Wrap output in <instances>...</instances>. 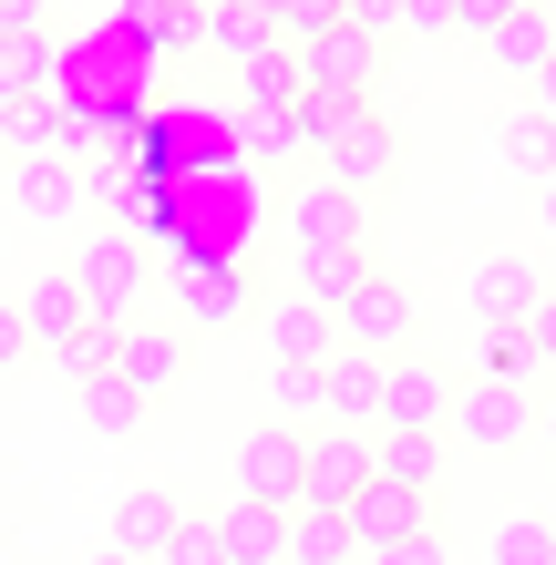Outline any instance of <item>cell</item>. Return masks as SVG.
I'll return each instance as SVG.
<instances>
[{
    "label": "cell",
    "mask_w": 556,
    "mask_h": 565,
    "mask_svg": "<svg viewBox=\"0 0 556 565\" xmlns=\"http://www.w3.org/2000/svg\"><path fill=\"white\" fill-rule=\"evenodd\" d=\"M155 402H145V391L135 381H124V371H93V381H73V422L93 431V443H135V422H145Z\"/></svg>",
    "instance_id": "obj_19"
},
{
    "label": "cell",
    "mask_w": 556,
    "mask_h": 565,
    "mask_svg": "<svg viewBox=\"0 0 556 565\" xmlns=\"http://www.w3.org/2000/svg\"><path fill=\"white\" fill-rule=\"evenodd\" d=\"M258 340H269V360H279V371H319V360L340 350V309H331L319 288H300V278H289V288H269V298H258Z\"/></svg>",
    "instance_id": "obj_3"
},
{
    "label": "cell",
    "mask_w": 556,
    "mask_h": 565,
    "mask_svg": "<svg viewBox=\"0 0 556 565\" xmlns=\"http://www.w3.org/2000/svg\"><path fill=\"white\" fill-rule=\"evenodd\" d=\"M536 298H546V268H536V257L495 247V257L474 268V319H484V329H515V319L536 309Z\"/></svg>",
    "instance_id": "obj_15"
},
{
    "label": "cell",
    "mask_w": 556,
    "mask_h": 565,
    "mask_svg": "<svg viewBox=\"0 0 556 565\" xmlns=\"http://www.w3.org/2000/svg\"><path fill=\"white\" fill-rule=\"evenodd\" d=\"M453 431L474 452H515L536 431V402H526V371H484V381H453Z\"/></svg>",
    "instance_id": "obj_4"
},
{
    "label": "cell",
    "mask_w": 556,
    "mask_h": 565,
    "mask_svg": "<svg viewBox=\"0 0 556 565\" xmlns=\"http://www.w3.org/2000/svg\"><path fill=\"white\" fill-rule=\"evenodd\" d=\"M289 565H361L350 514L340 504H289Z\"/></svg>",
    "instance_id": "obj_23"
},
{
    "label": "cell",
    "mask_w": 556,
    "mask_h": 565,
    "mask_svg": "<svg viewBox=\"0 0 556 565\" xmlns=\"http://www.w3.org/2000/svg\"><path fill=\"white\" fill-rule=\"evenodd\" d=\"M217 535H227V565H289V504L238 493V504L217 514Z\"/></svg>",
    "instance_id": "obj_20"
},
{
    "label": "cell",
    "mask_w": 556,
    "mask_h": 565,
    "mask_svg": "<svg viewBox=\"0 0 556 565\" xmlns=\"http://www.w3.org/2000/svg\"><path fill=\"white\" fill-rule=\"evenodd\" d=\"M42 62H52V31H11V42H0V104H21V93L42 83Z\"/></svg>",
    "instance_id": "obj_33"
},
{
    "label": "cell",
    "mask_w": 556,
    "mask_h": 565,
    "mask_svg": "<svg viewBox=\"0 0 556 565\" xmlns=\"http://www.w3.org/2000/svg\"><path fill=\"white\" fill-rule=\"evenodd\" d=\"M21 319H31V350H42V360H73L93 329H104L73 268H42V278H31V288H21Z\"/></svg>",
    "instance_id": "obj_6"
},
{
    "label": "cell",
    "mask_w": 556,
    "mask_h": 565,
    "mask_svg": "<svg viewBox=\"0 0 556 565\" xmlns=\"http://www.w3.org/2000/svg\"><path fill=\"white\" fill-rule=\"evenodd\" d=\"M484 52H495V73H515V83H526L536 62L556 52V11H546V0H515V11L484 31Z\"/></svg>",
    "instance_id": "obj_22"
},
{
    "label": "cell",
    "mask_w": 556,
    "mask_h": 565,
    "mask_svg": "<svg viewBox=\"0 0 556 565\" xmlns=\"http://www.w3.org/2000/svg\"><path fill=\"white\" fill-rule=\"evenodd\" d=\"M361 565H443V545H433V524H422L402 545H361Z\"/></svg>",
    "instance_id": "obj_38"
},
{
    "label": "cell",
    "mask_w": 556,
    "mask_h": 565,
    "mask_svg": "<svg viewBox=\"0 0 556 565\" xmlns=\"http://www.w3.org/2000/svg\"><path fill=\"white\" fill-rule=\"evenodd\" d=\"M176 535H186V504H176V493L135 483V493H124V504H114V545H124V555L166 565V545H176Z\"/></svg>",
    "instance_id": "obj_18"
},
{
    "label": "cell",
    "mask_w": 556,
    "mask_h": 565,
    "mask_svg": "<svg viewBox=\"0 0 556 565\" xmlns=\"http://www.w3.org/2000/svg\"><path fill=\"white\" fill-rule=\"evenodd\" d=\"M505 11H515V0H453V21H464V31H474V42H484V31H495Z\"/></svg>",
    "instance_id": "obj_40"
},
{
    "label": "cell",
    "mask_w": 556,
    "mask_h": 565,
    "mask_svg": "<svg viewBox=\"0 0 556 565\" xmlns=\"http://www.w3.org/2000/svg\"><path fill=\"white\" fill-rule=\"evenodd\" d=\"M196 0H124V42H145V52H196Z\"/></svg>",
    "instance_id": "obj_26"
},
{
    "label": "cell",
    "mask_w": 556,
    "mask_h": 565,
    "mask_svg": "<svg viewBox=\"0 0 556 565\" xmlns=\"http://www.w3.org/2000/svg\"><path fill=\"white\" fill-rule=\"evenodd\" d=\"M11 31H42V0H0V42Z\"/></svg>",
    "instance_id": "obj_42"
},
{
    "label": "cell",
    "mask_w": 556,
    "mask_h": 565,
    "mask_svg": "<svg viewBox=\"0 0 556 565\" xmlns=\"http://www.w3.org/2000/svg\"><path fill=\"white\" fill-rule=\"evenodd\" d=\"M371 473H381V443H371V431L319 422V431H310V483H300V504H350Z\"/></svg>",
    "instance_id": "obj_8"
},
{
    "label": "cell",
    "mask_w": 556,
    "mask_h": 565,
    "mask_svg": "<svg viewBox=\"0 0 556 565\" xmlns=\"http://www.w3.org/2000/svg\"><path fill=\"white\" fill-rule=\"evenodd\" d=\"M0 145L11 154H93L104 135H93L83 114H62L52 93H21V104H0Z\"/></svg>",
    "instance_id": "obj_11"
},
{
    "label": "cell",
    "mask_w": 556,
    "mask_h": 565,
    "mask_svg": "<svg viewBox=\"0 0 556 565\" xmlns=\"http://www.w3.org/2000/svg\"><path fill=\"white\" fill-rule=\"evenodd\" d=\"M546 431H556V402H546Z\"/></svg>",
    "instance_id": "obj_45"
},
{
    "label": "cell",
    "mask_w": 556,
    "mask_h": 565,
    "mask_svg": "<svg viewBox=\"0 0 556 565\" xmlns=\"http://www.w3.org/2000/svg\"><path fill=\"white\" fill-rule=\"evenodd\" d=\"M248 309H258L248 257H238V268H196L186 278V329H227V319H248Z\"/></svg>",
    "instance_id": "obj_24"
},
{
    "label": "cell",
    "mask_w": 556,
    "mask_h": 565,
    "mask_svg": "<svg viewBox=\"0 0 556 565\" xmlns=\"http://www.w3.org/2000/svg\"><path fill=\"white\" fill-rule=\"evenodd\" d=\"M536 226H546V237H556V175L536 185Z\"/></svg>",
    "instance_id": "obj_43"
},
{
    "label": "cell",
    "mask_w": 556,
    "mask_h": 565,
    "mask_svg": "<svg viewBox=\"0 0 556 565\" xmlns=\"http://www.w3.org/2000/svg\"><path fill=\"white\" fill-rule=\"evenodd\" d=\"M114 371L145 391V402H166V391L186 381V329L176 319H124L114 329Z\"/></svg>",
    "instance_id": "obj_10"
},
{
    "label": "cell",
    "mask_w": 556,
    "mask_h": 565,
    "mask_svg": "<svg viewBox=\"0 0 556 565\" xmlns=\"http://www.w3.org/2000/svg\"><path fill=\"white\" fill-rule=\"evenodd\" d=\"M289 278H300V288H319V298L340 309V298L371 278V257H361V247H331V257H289Z\"/></svg>",
    "instance_id": "obj_30"
},
{
    "label": "cell",
    "mask_w": 556,
    "mask_h": 565,
    "mask_svg": "<svg viewBox=\"0 0 556 565\" xmlns=\"http://www.w3.org/2000/svg\"><path fill=\"white\" fill-rule=\"evenodd\" d=\"M31 360V319H21V298H0V371H21Z\"/></svg>",
    "instance_id": "obj_39"
},
{
    "label": "cell",
    "mask_w": 556,
    "mask_h": 565,
    "mask_svg": "<svg viewBox=\"0 0 556 565\" xmlns=\"http://www.w3.org/2000/svg\"><path fill=\"white\" fill-rule=\"evenodd\" d=\"M402 11H412V0H340V21L371 31V42H391V31H402Z\"/></svg>",
    "instance_id": "obj_37"
},
{
    "label": "cell",
    "mask_w": 556,
    "mask_h": 565,
    "mask_svg": "<svg viewBox=\"0 0 556 565\" xmlns=\"http://www.w3.org/2000/svg\"><path fill=\"white\" fill-rule=\"evenodd\" d=\"M269 412L300 422V431H319V422H331V381H319V371H279L269 381Z\"/></svg>",
    "instance_id": "obj_31"
},
{
    "label": "cell",
    "mask_w": 556,
    "mask_h": 565,
    "mask_svg": "<svg viewBox=\"0 0 556 565\" xmlns=\"http://www.w3.org/2000/svg\"><path fill=\"white\" fill-rule=\"evenodd\" d=\"M371 206V195H350V185H331V175H319V185H300V195H289V257H331V247H361V216Z\"/></svg>",
    "instance_id": "obj_7"
},
{
    "label": "cell",
    "mask_w": 556,
    "mask_h": 565,
    "mask_svg": "<svg viewBox=\"0 0 556 565\" xmlns=\"http://www.w3.org/2000/svg\"><path fill=\"white\" fill-rule=\"evenodd\" d=\"M83 565H145V555H124V545H104V555H83Z\"/></svg>",
    "instance_id": "obj_44"
},
{
    "label": "cell",
    "mask_w": 556,
    "mask_h": 565,
    "mask_svg": "<svg viewBox=\"0 0 556 565\" xmlns=\"http://www.w3.org/2000/svg\"><path fill=\"white\" fill-rule=\"evenodd\" d=\"M319 381H331V422L381 431V381H391V360H371V350H331V360H319Z\"/></svg>",
    "instance_id": "obj_16"
},
{
    "label": "cell",
    "mask_w": 556,
    "mask_h": 565,
    "mask_svg": "<svg viewBox=\"0 0 556 565\" xmlns=\"http://www.w3.org/2000/svg\"><path fill=\"white\" fill-rule=\"evenodd\" d=\"M279 42H319V31H340V0H269Z\"/></svg>",
    "instance_id": "obj_34"
},
{
    "label": "cell",
    "mask_w": 556,
    "mask_h": 565,
    "mask_svg": "<svg viewBox=\"0 0 556 565\" xmlns=\"http://www.w3.org/2000/svg\"><path fill=\"white\" fill-rule=\"evenodd\" d=\"M443 422H453V371H433V360H391L381 431H443Z\"/></svg>",
    "instance_id": "obj_12"
},
{
    "label": "cell",
    "mask_w": 556,
    "mask_h": 565,
    "mask_svg": "<svg viewBox=\"0 0 556 565\" xmlns=\"http://www.w3.org/2000/svg\"><path fill=\"white\" fill-rule=\"evenodd\" d=\"M300 483H310V431L269 412L238 443V493H258V504H300Z\"/></svg>",
    "instance_id": "obj_5"
},
{
    "label": "cell",
    "mask_w": 556,
    "mask_h": 565,
    "mask_svg": "<svg viewBox=\"0 0 556 565\" xmlns=\"http://www.w3.org/2000/svg\"><path fill=\"white\" fill-rule=\"evenodd\" d=\"M319 104V175L331 185H350V195H381L391 175H402V135L371 114V93H310Z\"/></svg>",
    "instance_id": "obj_1"
},
{
    "label": "cell",
    "mask_w": 556,
    "mask_h": 565,
    "mask_svg": "<svg viewBox=\"0 0 556 565\" xmlns=\"http://www.w3.org/2000/svg\"><path fill=\"white\" fill-rule=\"evenodd\" d=\"M166 565H227V535H217V514H186V535L166 545Z\"/></svg>",
    "instance_id": "obj_35"
},
{
    "label": "cell",
    "mask_w": 556,
    "mask_h": 565,
    "mask_svg": "<svg viewBox=\"0 0 556 565\" xmlns=\"http://www.w3.org/2000/svg\"><path fill=\"white\" fill-rule=\"evenodd\" d=\"M300 52V73H310V93H371V73H381V42L371 31H319V42H289Z\"/></svg>",
    "instance_id": "obj_14"
},
{
    "label": "cell",
    "mask_w": 556,
    "mask_h": 565,
    "mask_svg": "<svg viewBox=\"0 0 556 565\" xmlns=\"http://www.w3.org/2000/svg\"><path fill=\"white\" fill-rule=\"evenodd\" d=\"M402 340H412V298H402V278H361L340 298V350H371V360H402Z\"/></svg>",
    "instance_id": "obj_9"
},
{
    "label": "cell",
    "mask_w": 556,
    "mask_h": 565,
    "mask_svg": "<svg viewBox=\"0 0 556 565\" xmlns=\"http://www.w3.org/2000/svg\"><path fill=\"white\" fill-rule=\"evenodd\" d=\"M484 555H495V565H556V514H505Z\"/></svg>",
    "instance_id": "obj_29"
},
{
    "label": "cell",
    "mask_w": 556,
    "mask_h": 565,
    "mask_svg": "<svg viewBox=\"0 0 556 565\" xmlns=\"http://www.w3.org/2000/svg\"><path fill=\"white\" fill-rule=\"evenodd\" d=\"M515 340H526V360H536V371H556V288L536 298L526 319H515Z\"/></svg>",
    "instance_id": "obj_36"
},
{
    "label": "cell",
    "mask_w": 556,
    "mask_h": 565,
    "mask_svg": "<svg viewBox=\"0 0 556 565\" xmlns=\"http://www.w3.org/2000/svg\"><path fill=\"white\" fill-rule=\"evenodd\" d=\"M11 206L31 226H73L83 216V185H73V164H62V154H21L11 164Z\"/></svg>",
    "instance_id": "obj_17"
},
{
    "label": "cell",
    "mask_w": 556,
    "mask_h": 565,
    "mask_svg": "<svg viewBox=\"0 0 556 565\" xmlns=\"http://www.w3.org/2000/svg\"><path fill=\"white\" fill-rule=\"evenodd\" d=\"M238 93H248V104H269V114H289V104H310V73H300V52H289V42H269L258 62H238Z\"/></svg>",
    "instance_id": "obj_27"
},
{
    "label": "cell",
    "mask_w": 556,
    "mask_h": 565,
    "mask_svg": "<svg viewBox=\"0 0 556 565\" xmlns=\"http://www.w3.org/2000/svg\"><path fill=\"white\" fill-rule=\"evenodd\" d=\"M238 154H248V164H289V154H310V145H300V124H289V114L248 104V114H238Z\"/></svg>",
    "instance_id": "obj_28"
},
{
    "label": "cell",
    "mask_w": 556,
    "mask_h": 565,
    "mask_svg": "<svg viewBox=\"0 0 556 565\" xmlns=\"http://www.w3.org/2000/svg\"><path fill=\"white\" fill-rule=\"evenodd\" d=\"M269 42H279L269 0H207V21H196V52H217V62H258Z\"/></svg>",
    "instance_id": "obj_21"
},
{
    "label": "cell",
    "mask_w": 556,
    "mask_h": 565,
    "mask_svg": "<svg viewBox=\"0 0 556 565\" xmlns=\"http://www.w3.org/2000/svg\"><path fill=\"white\" fill-rule=\"evenodd\" d=\"M340 514H350V535H361V545H402V535H422V524H433V493H412V483L371 473Z\"/></svg>",
    "instance_id": "obj_13"
},
{
    "label": "cell",
    "mask_w": 556,
    "mask_h": 565,
    "mask_svg": "<svg viewBox=\"0 0 556 565\" xmlns=\"http://www.w3.org/2000/svg\"><path fill=\"white\" fill-rule=\"evenodd\" d=\"M73 278H83V298H93V319H104V329L145 319V298H155L145 247L124 237V226H83V237H73Z\"/></svg>",
    "instance_id": "obj_2"
},
{
    "label": "cell",
    "mask_w": 556,
    "mask_h": 565,
    "mask_svg": "<svg viewBox=\"0 0 556 565\" xmlns=\"http://www.w3.org/2000/svg\"><path fill=\"white\" fill-rule=\"evenodd\" d=\"M381 473H391V483H412V493H433V473H443L433 431H381Z\"/></svg>",
    "instance_id": "obj_32"
},
{
    "label": "cell",
    "mask_w": 556,
    "mask_h": 565,
    "mask_svg": "<svg viewBox=\"0 0 556 565\" xmlns=\"http://www.w3.org/2000/svg\"><path fill=\"white\" fill-rule=\"evenodd\" d=\"M526 104H536V114L556 124V52H546V62H536V73H526Z\"/></svg>",
    "instance_id": "obj_41"
},
{
    "label": "cell",
    "mask_w": 556,
    "mask_h": 565,
    "mask_svg": "<svg viewBox=\"0 0 556 565\" xmlns=\"http://www.w3.org/2000/svg\"><path fill=\"white\" fill-rule=\"evenodd\" d=\"M495 154H505L526 185H546V175H556V124H546L536 104H515V114L495 124Z\"/></svg>",
    "instance_id": "obj_25"
}]
</instances>
